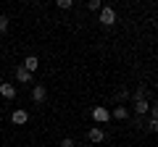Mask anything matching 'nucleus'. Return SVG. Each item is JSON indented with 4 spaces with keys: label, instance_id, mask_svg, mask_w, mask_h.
I'll return each instance as SVG.
<instances>
[{
    "label": "nucleus",
    "instance_id": "obj_1",
    "mask_svg": "<svg viewBox=\"0 0 158 147\" xmlns=\"http://www.w3.org/2000/svg\"><path fill=\"white\" fill-rule=\"evenodd\" d=\"M98 21H100L103 26H113V24H116V11L108 8V6H103V8H100V18H98Z\"/></svg>",
    "mask_w": 158,
    "mask_h": 147
},
{
    "label": "nucleus",
    "instance_id": "obj_2",
    "mask_svg": "<svg viewBox=\"0 0 158 147\" xmlns=\"http://www.w3.org/2000/svg\"><path fill=\"white\" fill-rule=\"evenodd\" d=\"M87 139H90L92 145H98V142L106 139V131H103L100 126H90V131H87Z\"/></svg>",
    "mask_w": 158,
    "mask_h": 147
},
{
    "label": "nucleus",
    "instance_id": "obj_3",
    "mask_svg": "<svg viewBox=\"0 0 158 147\" xmlns=\"http://www.w3.org/2000/svg\"><path fill=\"white\" fill-rule=\"evenodd\" d=\"M45 97H48L45 84H34V89H32V100H34V102H45Z\"/></svg>",
    "mask_w": 158,
    "mask_h": 147
},
{
    "label": "nucleus",
    "instance_id": "obj_4",
    "mask_svg": "<svg viewBox=\"0 0 158 147\" xmlns=\"http://www.w3.org/2000/svg\"><path fill=\"white\" fill-rule=\"evenodd\" d=\"M11 121H13V124H16V126H24V124H27V121H29V113H27V110H21V108H19V110H13Z\"/></svg>",
    "mask_w": 158,
    "mask_h": 147
},
{
    "label": "nucleus",
    "instance_id": "obj_5",
    "mask_svg": "<svg viewBox=\"0 0 158 147\" xmlns=\"http://www.w3.org/2000/svg\"><path fill=\"white\" fill-rule=\"evenodd\" d=\"M92 118H95L98 124H106V121L111 118V113H108L106 108H92Z\"/></svg>",
    "mask_w": 158,
    "mask_h": 147
},
{
    "label": "nucleus",
    "instance_id": "obj_6",
    "mask_svg": "<svg viewBox=\"0 0 158 147\" xmlns=\"http://www.w3.org/2000/svg\"><path fill=\"white\" fill-rule=\"evenodd\" d=\"M0 95L6 97V100H13V97H16V87L8 84V81H3V84H0Z\"/></svg>",
    "mask_w": 158,
    "mask_h": 147
},
{
    "label": "nucleus",
    "instance_id": "obj_7",
    "mask_svg": "<svg viewBox=\"0 0 158 147\" xmlns=\"http://www.w3.org/2000/svg\"><path fill=\"white\" fill-rule=\"evenodd\" d=\"M132 105H135V113L137 116H145L148 110H150V102H148V100H135Z\"/></svg>",
    "mask_w": 158,
    "mask_h": 147
},
{
    "label": "nucleus",
    "instance_id": "obj_8",
    "mask_svg": "<svg viewBox=\"0 0 158 147\" xmlns=\"http://www.w3.org/2000/svg\"><path fill=\"white\" fill-rule=\"evenodd\" d=\"M21 66L27 68L29 74H34V71H37V66H40V61H37V55H27V61H24Z\"/></svg>",
    "mask_w": 158,
    "mask_h": 147
},
{
    "label": "nucleus",
    "instance_id": "obj_9",
    "mask_svg": "<svg viewBox=\"0 0 158 147\" xmlns=\"http://www.w3.org/2000/svg\"><path fill=\"white\" fill-rule=\"evenodd\" d=\"M16 79L21 81V84H29V81H32V74H29L24 66H19V68H16Z\"/></svg>",
    "mask_w": 158,
    "mask_h": 147
},
{
    "label": "nucleus",
    "instance_id": "obj_10",
    "mask_svg": "<svg viewBox=\"0 0 158 147\" xmlns=\"http://www.w3.org/2000/svg\"><path fill=\"white\" fill-rule=\"evenodd\" d=\"M135 100H148V87H137L135 95H132V102Z\"/></svg>",
    "mask_w": 158,
    "mask_h": 147
},
{
    "label": "nucleus",
    "instance_id": "obj_11",
    "mask_svg": "<svg viewBox=\"0 0 158 147\" xmlns=\"http://www.w3.org/2000/svg\"><path fill=\"white\" fill-rule=\"evenodd\" d=\"M113 118H118V121H124V118H129V110H127L124 105H118L116 110H113Z\"/></svg>",
    "mask_w": 158,
    "mask_h": 147
},
{
    "label": "nucleus",
    "instance_id": "obj_12",
    "mask_svg": "<svg viewBox=\"0 0 158 147\" xmlns=\"http://www.w3.org/2000/svg\"><path fill=\"white\" fill-rule=\"evenodd\" d=\"M145 129L156 134V131H158V118H150V121H148V124H145Z\"/></svg>",
    "mask_w": 158,
    "mask_h": 147
},
{
    "label": "nucleus",
    "instance_id": "obj_13",
    "mask_svg": "<svg viewBox=\"0 0 158 147\" xmlns=\"http://www.w3.org/2000/svg\"><path fill=\"white\" fill-rule=\"evenodd\" d=\"M87 8H90V11H100L103 3H100V0H87Z\"/></svg>",
    "mask_w": 158,
    "mask_h": 147
},
{
    "label": "nucleus",
    "instance_id": "obj_14",
    "mask_svg": "<svg viewBox=\"0 0 158 147\" xmlns=\"http://www.w3.org/2000/svg\"><path fill=\"white\" fill-rule=\"evenodd\" d=\"M71 6H74L71 0H58V8H63V11H69V8H71Z\"/></svg>",
    "mask_w": 158,
    "mask_h": 147
},
{
    "label": "nucleus",
    "instance_id": "obj_15",
    "mask_svg": "<svg viewBox=\"0 0 158 147\" xmlns=\"http://www.w3.org/2000/svg\"><path fill=\"white\" fill-rule=\"evenodd\" d=\"M127 97H129V89H118L116 92V100H127Z\"/></svg>",
    "mask_w": 158,
    "mask_h": 147
},
{
    "label": "nucleus",
    "instance_id": "obj_16",
    "mask_svg": "<svg viewBox=\"0 0 158 147\" xmlns=\"http://www.w3.org/2000/svg\"><path fill=\"white\" fill-rule=\"evenodd\" d=\"M6 29H8V18H6V16H0V34L6 32Z\"/></svg>",
    "mask_w": 158,
    "mask_h": 147
},
{
    "label": "nucleus",
    "instance_id": "obj_17",
    "mask_svg": "<svg viewBox=\"0 0 158 147\" xmlns=\"http://www.w3.org/2000/svg\"><path fill=\"white\" fill-rule=\"evenodd\" d=\"M150 118H158V102H153V105H150Z\"/></svg>",
    "mask_w": 158,
    "mask_h": 147
},
{
    "label": "nucleus",
    "instance_id": "obj_18",
    "mask_svg": "<svg viewBox=\"0 0 158 147\" xmlns=\"http://www.w3.org/2000/svg\"><path fill=\"white\" fill-rule=\"evenodd\" d=\"M61 147H74V139H71V137H66V139H61Z\"/></svg>",
    "mask_w": 158,
    "mask_h": 147
}]
</instances>
